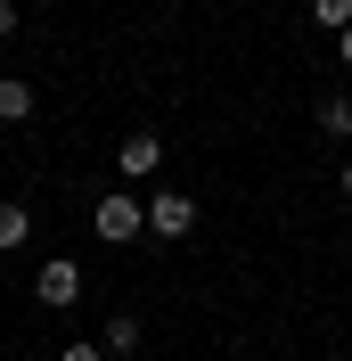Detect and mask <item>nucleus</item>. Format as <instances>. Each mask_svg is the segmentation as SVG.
<instances>
[{
	"mask_svg": "<svg viewBox=\"0 0 352 361\" xmlns=\"http://www.w3.org/2000/svg\"><path fill=\"white\" fill-rule=\"evenodd\" d=\"M90 230H99L107 247H132V238H148V205L123 197V189H107V197L90 205Z\"/></svg>",
	"mask_w": 352,
	"mask_h": 361,
	"instance_id": "obj_1",
	"label": "nucleus"
},
{
	"mask_svg": "<svg viewBox=\"0 0 352 361\" xmlns=\"http://www.w3.org/2000/svg\"><path fill=\"white\" fill-rule=\"evenodd\" d=\"M25 230H33V214H25L17 197H0V255H8V247H25Z\"/></svg>",
	"mask_w": 352,
	"mask_h": 361,
	"instance_id": "obj_6",
	"label": "nucleus"
},
{
	"mask_svg": "<svg viewBox=\"0 0 352 361\" xmlns=\"http://www.w3.org/2000/svg\"><path fill=\"white\" fill-rule=\"evenodd\" d=\"M148 230H156V238H189V230H197V205L180 197V189H156V205H148Z\"/></svg>",
	"mask_w": 352,
	"mask_h": 361,
	"instance_id": "obj_3",
	"label": "nucleus"
},
{
	"mask_svg": "<svg viewBox=\"0 0 352 361\" xmlns=\"http://www.w3.org/2000/svg\"><path fill=\"white\" fill-rule=\"evenodd\" d=\"M344 197H352V157H344Z\"/></svg>",
	"mask_w": 352,
	"mask_h": 361,
	"instance_id": "obj_13",
	"label": "nucleus"
},
{
	"mask_svg": "<svg viewBox=\"0 0 352 361\" xmlns=\"http://www.w3.org/2000/svg\"><path fill=\"white\" fill-rule=\"evenodd\" d=\"M33 295H42L49 312H66V304H82V271H74L66 255H49V263H42V279H33Z\"/></svg>",
	"mask_w": 352,
	"mask_h": 361,
	"instance_id": "obj_2",
	"label": "nucleus"
},
{
	"mask_svg": "<svg viewBox=\"0 0 352 361\" xmlns=\"http://www.w3.org/2000/svg\"><path fill=\"white\" fill-rule=\"evenodd\" d=\"M311 17H320V25H336V33H344V25H352V0H311Z\"/></svg>",
	"mask_w": 352,
	"mask_h": 361,
	"instance_id": "obj_9",
	"label": "nucleus"
},
{
	"mask_svg": "<svg viewBox=\"0 0 352 361\" xmlns=\"http://www.w3.org/2000/svg\"><path fill=\"white\" fill-rule=\"evenodd\" d=\"M0 42H17V0H0Z\"/></svg>",
	"mask_w": 352,
	"mask_h": 361,
	"instance_id": "obj_11",
	"label": "nucleus"
},
{
	"mask_svg": "<svg viewBox=\"0 0 352 361\" xmlns=\"http://www.w3.org/2000/svg\"><path fill=\"white\" fill-rule=\"evenodd\" d=\"M58 361H107V345H90V337H82V345H66Z\"/></svg>",
	"mask_w": 352,
	"mask_h": 361,
	"instance_id": "obj_10",
	"label": "nucleus"
},
{
	"mask_svg": "<svg viewBox=\"0 0 352 361\" xmlns=\"http://www.w3.org/2000/svg\"><path fill=\"white\" fill-rule=\"evenodd\" d=\"M132 345H139V320L115 312V320H107V353H132Z\"/></svg>",
	"mask_w": 352,
	"mask_h": 361,
	"instance_id": "obj_8",
	"label": "nucleus"
},
{
	"mask_svg": "<svg viewBox=\"0 0 352 361\" xmlns=\"http://www.w3.org/2000/svg\"><path fill=\"white\" fill-rule=\"evenodd\" d=\"M33 115V90H25V74H0V123H25Z\"/></svg>",
	"mask_w": 352,
	"mask_h": 361,
	"instance_id": "obj_5",
	"label": "nucleus"
},
{
	"mask_svg": "<svg viewBox=\"0 0 352 361\" xmlns=\"http://www.w3.org/2000/svg\"><path fill=\"white\" fill-rule=\"evenodd\" d=\"M156 164H164V140H156V132H132L123 148H115V173H123V180H148Z\"/></svg>",
	"mask_w": 352,
	"mask_h": 361,
	"instance_id": "obj_4",
	"label": "nucleus"
},
{
	"mask_svg": "<svg viewBox=\"0 0 352 361\" xmlns=\"http://www.w3.org/2000/svg\"><path fill=\"white\" fill-rule=\"evenodd\" d=\"M320 132L352 140V99H344V90H328V99H320Z\"/></svg>",
	"mask_w": 352,
	"mask_h": 361,
	"instance_id": "obj_7",
	"label": "nucleus"
},
{
	"mask_svg": "<svg viewBox=\"0 0 352 361\" xmlns=\"http://www.w3.org/2000/svg\"><path fill=\"white\" fill-rule=\"evenodd\" d=\"M336 49H344V66H352V25H344V33H336Z\"/></svg>",
	"mask_w": 352,
	"mask_h": 361,
	"instance_id": "obj_12",
	"label": "nucleus"
}]
</instances>
